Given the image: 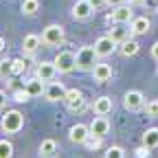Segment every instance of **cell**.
Returning a JSON list of instances; mask_svg holds the SVG:
<instances>
[{"mask_svg": "<svg viewBox=\"0 0 158 158\" xmlns=\"http://www.w3.org/2000/svg\"><path fill=\"white\" fill-rule=\"evenodd\" d=\"M0 127L5 134H18L24 127V116L20 110H7V114L0 116Z\"/></svg>", "mask_w": 158, "mask_h": 158, "instance_id": "obj_1", "label": "cell"}, {"mask_svg": "<svg viewBox=\"0 0 158 158\" xmlns=\"http://www.w3.org/2000/svg\"><path fill=\"white\" fill-rule=\"evenodd\" d=\"M55 66H57V73H73L75 68H77V55L75 53H70V51H59L57 55H55Z\"/></svg>", "mask_w": 158, "mask_h": 158, "instance_id": "obj_2", "label": "cell"}, {"mask_svg": "<svg viewBox=\"0 0 158 158\" xmlns=\"http://www.w3.org/2000/svg\"><path fill=\"white\" fill-rule=\"evenodd\" d=\"M64 27L62 24H48L44 31H42V42L46 46H59L64 44Z\"/></svg>", "mask_w": 158, "mask_h": 158, "instance_id": "obj_3", "label": "cell"}, {"mask_svg": "<svg viewBox=\"0 0 158 158\" xmlns=\"http://www.w3.org/2000/svg\"><path fill=\"white\" fill-rule=\"evenodd\" d=\"M97 53H94V46H81L77 51V68L79 70H92L94 64H97Z\"/></svg>", "mask_w": 158, "mask_h": 158, "instance_id": "obj_4", "label": "cell"}, {"mask_svg": "<svg viewBox=\"0 0 158 158\" xmlns=\"http://www.w3.org/2000/svg\"><path fill=\"white\" fill-rule=\"evenodd\" d=\"M64 103L70 112H84L86 108V99H84V92L77 90V88H68L66 90V97H64Z\"/></svg>", "mask_w": 158, "mask_h": 158, "instance_id": "obj_5", "label": "cell"}, {"mask_svg": "<svg viewBox=\"0 0 158 158\" xmlns=\"http://www.w3.org/2000/svg\"><path fill=\"white\" fill-rule=\"evenodd\" d=\"M108 22H112V24H130L132 20H134V13H132V9L127 7V5H118V7H114L110 13H108Z\"/></svg>", "mask_w": 158, "mask_h": 158, "instance_id": "obj_6", "label": "cell"}, {"mask_svg": "<svg viewBox=\"0 0 158 158\" xmlns=\"http://www.w3.org/2000/svg\"><path fill=\"white\" fill-rule=\"evenodd\" d=\"M66 90H68V88H66L62 81H48V84H46V90H44V97H46V101L57 103V101H64Z\"/></svg>", "mask_w": 158, "mask_h": 158, "instance_id": "obj_7", "label": "cell"}, {"mask_svg": "<svg viewBox=\"0 0 158 158\" xmlns=\"http://www.w3.org/2000/svg\"><path fill=\"white\" fill-rule=\"evenodd\" d=\"M116 48H118V44L114 42L110 35H103V37H99L97 42H94V53H97V57H110Z\"/></svg>", "mask_w": 158, "mask_h": 158, "instance_id": "obj_8", "label": "cell"}, {"mask_svg": "<svg viewBox=\"0 0 158 158\" xmlns=\"http://www.w3.org/2000/svg\"><path fill=\"white\" fill-rule=\"evenodd\" d=\"M123 106H125V110H130V112L141 110V108L145 106V97H143V92H141V90H127L125 97H123Z\"/></svg>", "mask_w": 158, "mask_h": 158, "instance_id": "obj_9", "label": "cell"}, {"mask_svg": "<svg viewBox=\"0 0 158 158\" xmlns=\"http://www.w3.org/2000/svg\"><path fill=\"white\" fill-rule=\"evenodd\" d=\"M88 136H90V125H84V123H75L68 130V138H70V143H75V145H84Z\"/></svg>", "mask_w": 158, "mask_h": 158, "instance_id": "obj_10", "label": "cell"}, {"mask_svg": "<svg viewBox=\"0 0 158 158\" xmlns=\"http://www.w3.org/2000/svg\"><path fill=\"white\" fill-rule=\"evenodd\" d=\"M92 11H94V7L90 5V0H77L70 9V15L75 20H88L92 15Z\"/></svg>", "mask_w": 158, "mask_h": 158, "instance_id": "obj_11", "label": "cell"}, {"mask_svg": "<svg viewBox=\"0 0 158 158\" xmlns=\"http://www.w3.org/2000/svg\"><path fill=\"white\" fill-rule=\"evenodd\" d=\"M35 75L42 79V81H53L55 75H57L55 62H40V64L35 66Z\"/></svg>", "mask_w": 158, "mask_h": 158, "instance_id": "obj_12", "label": "cell"}, {"mask_svg": "<svg viewBox=\"0 0 158 158\" xmlns=\"http://www.w3.org/2000/svg\"><path fill=\"white\" fill-rule=\"evenodd\" d=\"M149 29H152V22H149V18H145V15H138V18H134L132 22H130V33L134 37L149 33Z\"/></svg>", "mask_w": 158, "mask_h": 158, "instance_id": "obj_13", "label": "cell"}, {"mask_svg": "<svg viewBox=\"0 0 158 158\" xmlns=\"http://www.w3.org/2000/svg\"><path fill=\"white\" fill-rule=\"evenodd\" d=\"M110 132V121H108V116H101V114H97L94 118H92V123H90V134H94V136H106Z\"/></svg>", "mask_w": 158, "mask_h": 158, "instance_id": "obj_14", "label": "cell"}, {"mask_svg": "<svg viewBox=\"0 0 158 158\" xmlns=\"http://www.w3.org/2000/svg\"><path fill=\"white\" fill-rule=\"evenodd\" d=\"M92 77H94V81H99V84L110 81V79H112V66L103 64V62H97L94 68H92Z\"/></svg>", "mask_w": 158, "mask_h": 158, "instance_id": "obj_15", "label": "cell"}, {"mask_svg": "<svg viewBox=\"0 0 158 158\" xmlns=\"http://www.w3.org/2000/svg\"><path fill=\"white\" fill-rule=\"evenodd\" d=\"M112 110H114V103H112L110 97H97L94 101H92V112H94V114L108 116Z\"/></svg>", "mask_w": 158, "mask_h": 158, "instance_id": "obj_16", "label": "cell"}, {"mask_svg": "<svg viewBox=\"0 0 158 158\" xmlns=\"http://www.w3.org/2000/svg\"><path fill=\"white\" fill-rule=\"evenodd\" d=\"M42 44H44V42H42V37H40V35L29 33V35H24V40H22V53H24V55H33Z\"/></svg>", "mask_w": 158, "mask_h": 158, "instance_id": "obj_17", "label": "cell"}, {"mask_svg": "<svg viewBox=\"0 0 158 158\" xmlns=\"http://www.w3.org/2000/svg\"><path fill=\"white\" fill-rule=\"evenodd\" d=\"M24 88L29 90V94H31V97H42V94H44V90H46L44 81H42V79H40L37 75H33L31 79H27V81H24Z\"/></svg>", "mask_w": 158, "mask_h": 158, "instance_id": "obj_18", "label": "cell"}, {"mask_svg": "<svg viewBox=\"0 0 158 158\" xmlns=\"http://www.w3.org/2000/svg\"><path fill=\"white\" fill-rule=\"evenodd\" d=\"M138 51H141V44H138L134 37H127L125 42L118 44V53H121L123 57H134Z\"/></svg>", "mask_w": 158, "mask_h": 158, "instance_id": "obj_19", "label": "cell"}, {"mask_svg": "<svg viewBox=\"0 0 158 158\" xmlns=\"http://www.w3.org/2000/svg\"><path fill=\"white\" fill-rule=\"evenodd\" d=\"M108 35L114 40L116 44H121V42H125V40H127L132 33H130V29H123V24H114V27L108 31Z\"/></svg>", "mask_w": 158, "mask_h": 158, "instance_id": "obj_20", "label": "cell"}, {"mask_svg": "<svg viewBox=\"0 0 158 158\" xmlns=\"http://www.w3.org/2000/svg\"><path fill=\"white\" fill-rule=\"evenodd\" d=\"M57 154V143L53 138H44L42 143H40V156L42 158H53Z\"/></svg>", "mask_w": 158, "mask_h": 158, "instance_id": "obj_21", "label": "cell"}, {"mask_svg": "<svg viewBox=\"0 0 158 158\" xmlns=\"http://www.w3.org/2000/svg\"><path fill=\"white\" fill-rule=\"evenodd\" d=\"M143 147L147 149H156L158 147V127H149L143 134Z\"/></svg>", "mask_w": 158, "mask_h": 158, "instance_id": "obj_22", "label": "cell"}, {"mask_svg": "<svg viewBox=\"0 0 158 158\" xmlns=\"http://www.w3.org/2000/svg\"><path fill=\"white\" fill-rule=\"evenodd\" d=\"M24 15H35L40 11V0H22V5H20Z\"/></svg>", "mask_w": 158, "mask_h": 158, "instance_id": "obj_23", "label": "cell"}, {"mask_svg": "<svg viewBox=\"0 0 158 158\" xmlns=\"http://www.w3.org/2000/svg\"><path fill=\"white\" fill-rule=\"evenodd\" d=\"M24 70H27V62H24L22 57H13V59H11V77L24 75Z\"/></svg>", "mask_w": 158, "mask_h": 158, "instance_id": "obj_24", "label": "cell"}, {"mask_svg": "<svg viewBox=\"0 0 158 158\" xmlns=\"http://www.w3.org/2000/svg\"><path fill=\"white\" fill-rule=\"evenodd\" d=\"M0 158H13V145H11V141H7V138L0 141Z\"/></svg>", "mask_w": 158, "mask_h": 158, "instance_id": "obj_25", "label": "cell"}, {"mask_svg": "<svg viewBox=\"0 0 158 158\" xmlns=\"http://www.w3.org/2000/svg\"><path fill=\"white\" fill-rule=\"evenodd\" d=\"M143 110H145L147 116L156 118V116H158V99H152V101H147V103L143 106Z\"/></svg>", "mask_w": 158, "mask_h": 158, "instance_id": "obj_26", "label": "cell"}, {"mask_svg": "<svg viewBox=\"0 0 158 158\" xmlns=\"http://www.w3.org/2000/svg\"><path fill=\"white\" fill-rule=\"evenodd\" d=\"M103 158H125V152H123V147L112 145V147H108V152L103 154Z\"/></svg>", "mask_w": 158, "mask_h": 158, "instance_id": "obj_27", "label": "cell"}, {"mask_svg": "<svg viewBox=\"0 0 158 158\" xmlns=\"http://www.w3.org/2000/svg\"><path fill=\"white\" fill-rule=\"evenodd\" d=\"M29 99H31V94H29L27 88H18V90H13V101L24 103V101H29Z\"/></svg>", "mask_w": 158, "mask_h": 158, "instance_id": "obj_28", "label": "cell"}, {"mask_svg": "<svg viewBox=\"0 0 158 158\" xmlns=\"http://www.w3.org/2000/svg\"><path fill=\"white\" fill-rule=\"evenodd\" d=\"M0 77H11V59H0Z\"/></svg>", "mask_w": 158, "mask_h": 158, "instance_id": "obj_29", "label": "cell"}, {"mask_svg": "<svg viewBox=\"0 0 158 158\" xmlns=\"http://www.w3.org/2000/svg\"><path fill=\"white\" fill-rule=\"evenodd\" d=\"M101 141H103V138L101 136H94V134H90L88 138H86V147H90V149H97V147H101Z\"/></svg>", "mask_w": 158, "mask_h": 158, "instance_id": "obj_30", "label": "cell"}, {"mask_svg": "<svg viewBox=\"0 0 158 158\" xmlns=\"http://www.w3.org/2000/svg\"><path fill=\"white\" fill-rule=\"evenodd\" d=\"M90 5H92L94 9H101V7L108 5V0H90Z\"/></svg>", "mask_w": 158, "mask_h": 158, "instance_id": "obj_31", "label": "cell"}, {"mask_svg": "<svg viewBox=\"0 0 158 158\" xmlns=\"http://www.w3.org/2000/svg\"><path fill=\"white\" fill-rule=\"evenodd\" d=\"M5 106H7V92L0 90V108H5Z\"/></svg>", "mask_w": 158, "mask_h": 158, "instance_id": "obj_32", "label": "cell"}, {"mask_svg": "<svg viewBox=\"0 0 158 158\" xmlns=\"http://www.w3.org/2000/svg\"><path fill=\"white\" fill-rule=\"evenodd\" d=\"M127 0H108V5H112V7H118V5H125Z\"/></svg>", "mask_w": 158, "mask_h": 158, "instance_id": "obj_33", "label": "cell"}, {"mask_svg": "<svg viewBox=\"0 0 158 158\" xmlns=\"http://www.w3.org/2000/svg\"><path fill=\"white\" fill-rule=\"evenodd\" d=\"M152 57H154L156 62H158V42H156V44L152 46Z\"/></svg>", "mask_w": 158, "mask_h": 158, "instance_id": "obj_34", "label": "cell"}, {"mask_svg": "<svg viewBox=\"0 0 158 158\" xmlns=\"http://www.w3.org/2000/svg\"><path fill=\"white\" fill-rule=\"evenodd\" d=\"M5 48H7V42H5V37H2V35H0V53H2Z\"/></svg>", "mask_w": 158, "mask_h": 158, "instance_id": "obj_35", "label": "cell"}, {"mask_svg": "<svg viewBox=\"0 0 158 158\" xmlns=\"http://www.w3.org/2000/svg\"><path fill=\"white\" fill-rule=\"evenodd\" d=\"M130 5H138V2H143V0H127Z\"/></svg>", "mask_w": 158, "mask_h": 158, "instance_id": "obj_36", "label": "cell"}, {"mask_svg": "<svg viewBox=\"0 0 158 158\" xmlns=\"http://www.w3.org/2000/svg\"><path fill=\"white\" fill-rule=\"evenodd\" d=\"M156 75H158V66H156Z\"/></svg>", "mask_w": 158, "mask_h": 158, "instance_id": "obj_37", "label": "cell"}]
</instances>
